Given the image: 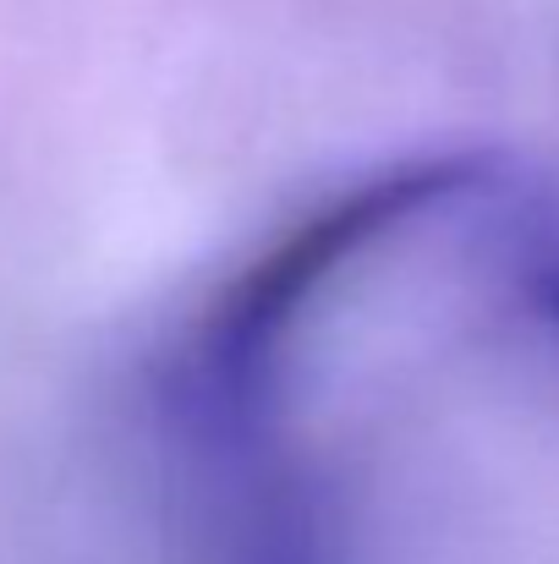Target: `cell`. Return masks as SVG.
Wrapping results in <instances>:
<instances>
[{
    "label": "cell",
    "instance_id": "2",
    "mask_svg": "<svg viewBox=\"0 0 559 564\" xmlns=\"http://www.w3.org/2000/svg\"><path fill=\"white\" fill-rule=\"evenodd\" d=\"M171 564H352L324 460L291 433L286 394L154 383Z\"/></svg>",
    "mask_w": 559,
    "mask_h": 564
},
{
    "label": "cell",
    "instance_id": "1",
    "mask_svg": "<svg viewBox=\"0 0 559 564\" xmlns=\"http://www.w3.org/2000/svg\"><path fill=\"white\" fill-rule=\"evenodd\" d=\"M494 165L499 160L488 149H439L389 160L352 187L324 192L203 296L154 378L214 394L286 389L297 329L324 302V291L411 219L483 192L494 182Z\"/></svg>",
    "mask_w": 559,
    "mask_h": 564
},
{
    "label": "cell",
    "instance_id": "3",
    "mask_svg": "<svg viewBox=\"0 0 559 564\" xmlns=\"http://www.w3.org/2000/svg\"><path fill=\"white\" fill-rule=\"evenodd\" d=\"M499 274L516 307L559 340V203H538L510 225L499 247Z\"/></svg>",
    "mask_w": 559,
    "mask_h": 564
}]
</instances>
